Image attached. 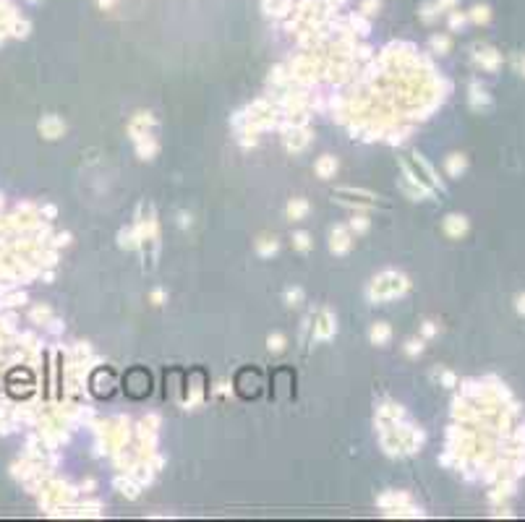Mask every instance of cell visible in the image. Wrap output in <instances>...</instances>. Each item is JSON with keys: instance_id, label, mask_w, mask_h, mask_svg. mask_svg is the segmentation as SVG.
<instances>
[]
</instances>
